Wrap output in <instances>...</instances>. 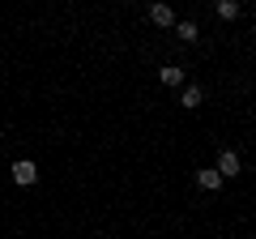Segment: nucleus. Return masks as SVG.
Here are the masks:
<instances>
[{
	"label": "nucleus",
	"mask_w": 256,
	"mask_h": 239,
	"mask_svg": "<svg viewBox=\"0 0 256 239\" xmlns=\"http://www.w3.org/2000/svg\"><path fill=\"white\" fill-rule=\"evenodd\" d=\"M196 34H201V30H196V22H180V38H184V43H192Z\"/></svg>",
	"instance_id": "7"
},
{
	"label": "nucleus",
	"mask_w": 256,
	"mask_h": 239,
	"mask_svg": "<svg viewBox=\"0 0 256 239\" xmlns=\"http://www.w3.org/2000/svg\"><path fill=\"white\" fill-rule=\"evenodd\" d=\"M150 22H154V26H171V22H175L171 4H154V9H150Z\"/></svg>",
	"instance_id": "4"
},
{
	"label": "nucleus",
	"mask_w": 256,
	"mask_h": 239,
	"mask_svg": "<svg viewBox=\"0 0 256 239\" xmlns=\"http://www.w3.org/2000/svg\"><path fill=\"white\" fill-rule=\"evenodd\" d=\"M158 77H162V86H180V82H184V68L166 64V68H162V73H158Z\"/></svg>",
	"instance_id": "6"
},
{
	"label": "nucleus",
	"mask_w": 256,
	"mask_h": 239,
	"mask_svg": "<svg viewBox=\"0 0 256 239\" xmlns=\"http://www.w3.org/2000/svg\"><path fill=\"white\" fill-rule=\"evenodd\" d=\"M13 180H18V184H34V180H38V166L30 162V158H22V162H13Z\"/></svg>",
	"instance_id": "1"
},
{
	"label": "nucleus",
	"mask_w": 256,
	"mask_h": 239,
	"mask_svg": "<svg viewBox=\"0 0 256 239\" xmlns=\"http://www.w3.org/2000/svg\"><path fill=\"white\" fill-rule=\"evenodd\" d=\"M196 184L210 188V192H218V188H222V175L214 171V166H205V171H196Z\"/></svg>",
	"instance_id": "3"
},
{
	"label": "nucleus",
	"mask_w": 256,
	"mask_h": 239,
	"mask_svg": "<svg viewBox=\"0 0 256 239\" xmlns=\"http://www.w3.org/2000/svg\"><path fill=\"white\" fill-rule=\"evenodd\" d=\"M218 175H222V180H230V175H239V154H235V150H226V154L218 158Z\"/></svg>",
	"instance_id": "2"
},
{
	"label": "nucleus",
	"mask_w": 256,
	"mask_h": 239,
	"mask_svg": "<svg viewBox=\"0 0 256 239\" xmlns=\"http://www.w3.org/2000/svg\"><path fill=\"white\" fill-rule=\"evenodd\" d=\"M201 102H205V90H201V86H188V90H184V107H201Z\"/></svg>",
	"instance_id": "5"
},
{
	"label": "nucleus",
	"mask_w": 256,
	"mask_h": 239,
	"mask_svg": "<svg viewBox=\"0 0 256 239\" xmlns=\"http://www.w3.org/2000/svg\"><path fill=\"white\" fill-rule=\"evenodd\" d=\"M218 18H239V4H235V0H222V4H218Z\"/></svg>",
	"instance_id": "8"
}]
</instances>
